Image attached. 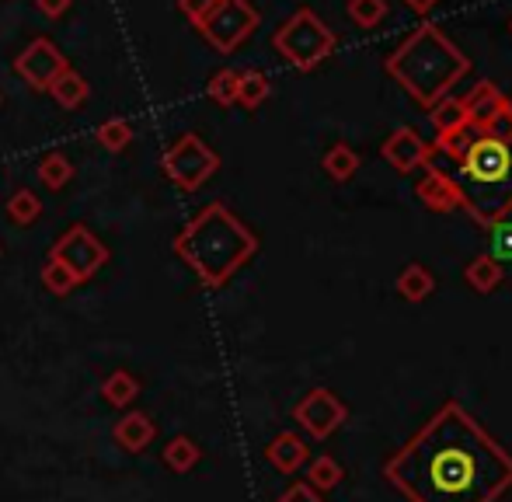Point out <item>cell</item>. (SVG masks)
Wrapping results in <instances>:
<instances>
[{
    "mask_svg": "<svg viewBox=\"0 0 512 502\" xmlns=\"http://www.w3.org/2000/svg\"><path fill=\"white\" fill-rule=\"evenodd\" d=\"M384 478L408 502H499L512 489V454L460 401H446L387 457Z\"/></svg>",
    "mask_w": 512,
    "mask_h": 502,
    "instance_id": "1",
    "label": "cell"
},
{
    "mask_svg": "<svg viewBox=\"0 0 512 502\" xmlns=\"http://www.w3.org/2000/svg\"><path fill=\"white\" fill-rule=\"evenodd\" d=\"M175 251L206 290H220L255 258L258 234L223 203H209L178 231Z\"/></svg>",
    "mask_w": 512,
    "mask_h": 502,
    "instance_id": "2",
    "label": "cell"
},
{
    "mask_svg": "<svg viewBox=\"0 0 512 502\" xmlns=\"http://www.w3.org/2000/svg\"><path fill=\"white\" fill-rule=\"evenodd\" d=\"M384 67L422 109H432L439 98H446L467 74H471V60H467L432 21H422V25L387 56Z\"/></svg>",
    "mask_w": 512,
    "mask_h": 502,
    "instance_id": "3",
    "label": "cell"
},
{
    "mask_svg": "<svg viewBox=\"0 0 512 502\" xmlns=\"http://www.w3.org/2000/svg\"><path fill=\"white\" fill-rule=\"evenodd\" d=\"M457 168L460 210L478 227L492 231L512 213V140H492L481 133Z\"/></svg>",
    "mask_w": 512,
    "mask_h": 502,
    "instance_id": "4",
    "label": "cell"
},
{
    "mask_svg": "<svg viewBox=\"0 0 512 502\" xmlns=\"http://www.w3.org/2000/svg\"><path fill=\"white\" fill-rule=\"evenodd\" d=\"M335 42H338L335 32H331V28L324 25V21L317 18L310 7L293 11L290 18L276 28V35H272V46H276V53L283 56L290 67L304 70V74H307V70H314V67H321V63L335 53Z\"/></svg>",
    "mask_w": 512,
    "mask_h": 502,
    "instance_id": "5",
    "label": "cell"
},
{
    "mask_svg": "<svg viewBox=\"0 0 512 502\" xmlns=\"http://www.w3.org/2000/svg\"><path fill=\"white\" fill-rule=\"evenodd\" d=\"M258 21H262V14H258V7L251 0H216L196 28L216 53L227 56L255 35Z\"/></svg>",
    "mask_w": 512,
    "mask_h": 502,
    "instance_id": "6",
    "label": "cell"
},
{
    "mask_svg": "<svg viewBox=\"0 0 512 502\" xmlns=\"http://www.w3.org/2000/svg\"><path fill=\"white\" fill-rule=\"evenodd\" d=\"M164 175L182 192H199L220 168V154L196 133H182L164 150Z\"/></svg>",
    "mask_w": 512,
    "mask_h": 502,
    "instance_id": "7",
    "label": "cell"
},
{
    "mask_svg": "<svg viewBox=\"0 0 512 502\" xmlns=\"http://www.w3.org/2000/svg\"><path fill=\"white\" fill-rule=\"evenodd\" d=\"M49 258H56L60 265H67V269L77 276V283H88V279L108 262V248L98 241L95 231H88L84 224H74L56 238Z\"/></svg>",
    "mask_w": 512,
    "mask_h": 502,
    "instance_id": "8",
    "label": "cell"
},
{
    "mask_svg": "<svg viewBox=\"0 0 512 502\" xmlns=\"http://www.w3.org/2000/svg\"><path fill=\"white\" fill-rule=\"evenodd\" d=\"M63 70H70V60L60 53V46H56L53 39H46V35L32 39L14 56V74L32 91H49V84H53Z\"/></svg>",
    "mask_w": 512,
    "mask_h": 502,
    "instance_id": "9",
    "label": "cell"
},
{
    "mask_svg": "<svg viewBox=\"0 0 512 502\" xmlns=\"http://www.w3.org/2000/svg\"><path fill=\"white\" fill-rule=\"evenodd\" d=\"M345 415H349L345 401L338 398L335 391H328V387L307 391L304 398L297 401V408H293V419H297L314 440H328V436L345 422Z\"/></svg>",
    "mask_w": 512,
    "mask_h": 502,
    "instance_id": "10",
    "label": "cell"
},
{
    "mask_svg": "<svg viewBox=\"0 0 512 502\" xmlns=\"http://www.w3.org/2000/svg\"><path fill=\"white\" fill-rule=\"evenodd\" d=\"M429 157H432V143H425L411 126H398L384 140V161L394 171H401V175H411L415 168H422Z\"/></svg>",
    "mask_w": 512,
    "mask_h": 502,
    "instance_id": "11",
    "label": "cell"
},
{
    "mask_svg": "<svg viewBox=\"0 0 512 502\" xmlns=\"http://www.w3.org/2000/svg\"><path fill=\"white\" fill-rule=\"evenodd\" d=\"M415 196L422 199V206H425V210H432V213L460 210V189H457V182L446 175V171H436V168L425 171L422 182L415 185Z\"/></svg>",
    "mask_w": 512,
    "mask_h": 502,
    "instance_id": "12",
    "label": "cell"
},
{
    "mask_svg": "<svg viewBox=\"0 0 512 502\" xmlns=\"http://www.w3.org/2000/svg\"><path fill=\"white\" fill-rule=\"evenodd\" d=\"M154 436H157V426L147 412H126L112 429L115 447L126 450V454H143V450L154 443Z\"/></svg>",
    "mask_w": 512,
    "mask_h": 502,
    "instance_id": "13",
    "label": "cell"
},
{
    "mask_svg": "<svg viewBox=\"0 0 512 502\" xmlns=\"http://www.w3.org/2000/svg\"><path fill=\"white\" fill-rule=\"evenodd\" d=\"M460 102H464L467 123H471L474 129H485L495 116H499V109L509 102V98L502 95L492 81H481V84H474V88L467 91V98H460Z\"/></svg>",
    "mask_w": 512,
    "mask_h": 502,
    "instance_id": "14",
    "label": "cell"
},
{
    "mask_svg": "<svg viewBox=\"0 0 512 502\" xmlns=\"http://www.w3.org/2000/svg\"><path fill=\"white\" fill-rule=\"evenodd\" d=\"M265 457H269L272 468L283 471V475H297V471L310 461V447L297 433H279L276 440L265 447Z\"/></svg>",
    "mask_w": 512,
    "mask_h": 502,
    "instance_id": "15",
    "label": "cell"
},
{
    "mask_svg": "<svg viewBox=\"0 0 512 502\" xmlns=\"http://www.w3.org/2000/svg\"><path fill=\"white\" fill-rule=\"evenodd\" d=\"M49 95H53V102L60 105V109L74 112V109H81V105L88 102L91 84H88V77L77 74V70L70 67V70H63V74L56 77L53 84H49Z\"/></svg>",
    "mask_w": 512,
    "mask_h": 502,
    "instance_id": "16",
    "label": "cell"
},
{
    "mask_svg": "<svg viewBox=\"0 0 512 502\" xmlns=\"http://www.w3.org/2000/svg\"><path fill=\"white\" fill-rule=\"evenodd\" d=\"M161 461H164V468H171L175 475H189V471L203 461V450H199V443L192 440V436H175V440H168V447L161 450Z\"/></svg>",
    "mask_w": 512,
    "mask_h": 502,
    "instance_id": "17",
    "label": "cell"
},
{
    "mask_svg": "<svg viewBox=\"0 0 512 502\" xmlns=\"http://www.w3.org/2000/svg\"><path fill=\"white\" fill-rule=\"evenodd\" d=\"M436 290V276H432L425 265H418V262H411L401 269V276H398V293L408 300V304H422L429 293Z\"/></svg>",
    "mask_w": 512,
    "mask_h": 502,
    "instance_id": "18",
    "label": "cell"
},
{
    "mask_svg": "<svg viewBox=\"0 0 512 502\" xmlns=\"http://www.w3.org/2000/svg\"><path fill=\"white\" fill-rule=\"evenodd\" d=\"M464 279L478 293H495L502 286V262H495L492 255H474L464 269Z\"/></svg>",
    "mask_w": 512,
    "mask_h": 502,
    "instance_id": "19",
    "label": "cell"
},
{
    "mask_svg": "<svg viewBox=\"0 0 512 502\" xmlns=\"http://www.w3.org/2000/svg\"><path fill=\"white\" fill-rule=\"evenodd\" d=\"M4 213L14 227H32L42 217V199L32 189H14L4 203Z\"/></svg>",
    "mask_w": 512,
    "mask_h": 502,
    "instance_id": "20",
    "label": "cell"
},
{
    "mask_svg": "<svg viewBox=\"0 0 512 502\" xmlns=\"http://www.w3.org/2000/svg\"><path fill=\"white\" fill-rule=\"evenodd\" d=\"M102 398H105L112 408H129L136 398H140V380L129 374V370H115V374H108V377H105Z\"/></svg>",
    "mask_w": 512,
    "mask_h": 502,
    "instance_id": "21",
    "label": "cell"
},
{
    "mask_svg": "<svg viewBox=\"0 0 512 502\" xmlns=\"http://www.w3.org/2000/svg\"><path fill=\"white\" fill-rule=\"evenodd\" d=\"M39 178L46 189L60 192L63 185L74 178V164H70V157L63 154V150H46V154L39 157Z\"/></svg>",
    "mask_w": 512,
    "mask_h": 502,
    "instance_id": "22",
    "label": "cell"
},
{
    "mask_svg": "<svg viewBox=\"0 0 512 502\" xmlns=\"http://www.w3.org/2000/svg\"><path fill=\"white\" fill-rule=\"evenodd\" d=\"M321 168L328 171L331 182H349L359 171V154L349 143H335V147H328V154L321 157Z\"/></svg>",
    "mask_w": 512,
    "mask_h": 502,
    "instance_id": "23",
    "label": "cell"
},
{
    "mask_svg": "<svg viewBox=\"0 0 512 502\" xmlns=\"http://www.w3.org/2000/svg\"><path fill=\"white\" fill-rule=\"evenodd\" d=\"M304 468H307V485H310V489H317V492H331L335 485H342V478H345L342 464H338L335 457H328V454L307 461Z\"/></svg>",
    "mask_w": 512,
    "mask_h": 502,
    "instance_id": "24",
    "label": "cell"
},
{
    "mask_svg": "<svg viewBox=\"0 0 512 502\" xmlns=\"http://www.w3.org/2000/svg\"><path fill=\"white\" fill-rule=\"evenodd\" d=\"M429 123L436 126V133H450V129H460L467 126V112H464V102L453 95L439 98L436 105L429 109Z\"/></svg>",
    "mask_w": 512,
    "mask_h": 502,
    "instance_id": "25",
    "label": "cell"
},
{
    "mask_svg": "<svg viewBox=\"0 0 512 502\" xmlns=\"http://www.w3.org/2000/svg\"><path fill=\"white\" fill-rule=\"evenodd\" d=\"M272 95V84L262 70H241V88H237V105L244 109H258L265 98Z\"/></svg>",
    "mask_w": 512,
    "mask_h": 502,
    "instance_id": "26",
    "label": "cell"
},
{
    "mask_svg": "<svg viewBox=\"0 0 512 502\" xmlns=\"http://www.w3.org/2000/svg\"><path fill=\"white\" fill-rule=\"evenodd\" d=\"M237 88H241V70H216L213 77H209L206 84V95L213 98L216 105H223V109H230V105H237Z\"/></svg>",
    "mask_w": 512,
    "mask_h": 502,
    "instance_id": "27",
    "label": "cell"
},
{
    "mask_svg": "<svg viewBox=\"0 0 512 502\" xmlns=\"http://www.w3.org/2000/svg\"><path fill=\"white\" fill-rule=\"evenodd\" d=\"M39 279H42V286H46L53 297H70V293L77 290V276L67 269V265H60L56 258H46V265H42V272H39Z\"/></svg>",
    "mask_w": 512,
    "mask_h": 502,
    "instance_id": "28",
    "label": "cell"
},
{
    "mask_svg": "<svg viewBox=\"0 0 512 502\" xmlns=\"http://www.w3.org/2000/svg\"><path fill=\"white\" fill-rule=\"evenodd\" d=\"M95 140L102 143L108 154H122L129 147V140H133V126H129V119H105L95 129Z\"/></svg>",
    "mask_w": 512,
    "mask_h": 502,
    "instance_id": "29",
    "label": "cell"
},
{
    "mask_svg": "<svg viewBox=\"0 0 512 502\" xmlns=\"http://www.w3.org/2000/svg\"><path fill=\"white\" fill-rule=\"evenodd\" d=\"M481 136V129H474L471 123L467 126H460V129H450V133H439V140H436V147L443 150L446 157H453V161H460V157L471 150V143Z\"/></svg>",
    "mask_w": 512,
    "mask_h": 502,
    "instance_id": "30",
    "label": "cell"
},
{
    "mask_svg": "<svg viewBox=\"0 0 512 502\" xmlns=\"http://www.w3.org/2000/svg\"><path fill=\"white\" fill-rule=\"evenodd\" d=\"M349 18L359 28H377L387 18V0H349Z\"/></svg>",
    "mask_w": 512,
    "mask_h": 502,
    "instance_id": "31",
    "label": "cell"
},
{
    "mask_svg": "<svg viewBox=\"0 0 512 502\" xmlns=\"http://www.w3.org/2000/svg\"><path fill=\"white\" fill-rule=\"evenodd\" d=\"M492 258L495 262H512V224L502 220V224L492 227Z\"/></svg>",
    "mask_w": 512,
    "mask_h": 502,
    "instance_id": "32",
    "label": "cell"
},
{
    "mask_svg": "<svg viewBox=\"0 0 512 502\" xmlns=\"http://www.w3.org/2000/svg\"><path fill=\"white\" fill-rule=\"evenodd\" d=\"M485 136H492V140H512V102H506L499 109V116L492 119L485 129H481Z\"/></svg>",
    "mask_w": 512,
    "mask_h": 502,
    "instance_id": "33",
    "label": "cell"
},
{
    "mask_svg": "<svg viewBox=\"0 0 512 502\" xmlns=\"http://www.w3.org/2000/svg\"><path fill=\"white\" fill-rule=\"evenodd\" d=\"M276 502H324V496L317 489H310L307 482H297V485H290Z\"/></svg>",
    "mask_w": 512,
    "mask_h": 502,
    "instance_id": "34",
    "label": "cell"
},
{
    "mask_svg": "<svg viewBox=\"0 0 512 502\" xmlns=\"http://www.w3.org/2000/svg\"><path fill=\"white\" fill-rule=\"evenodd\" d=\"M216 0H178V11L185 14V18L192 21V25H199V21L209 14V7H213Z\"/></svg>",
    "mask_w": 512,
    "mask_h": 502,
    "instance_id": "35",
    "label": "cell"
},
{
    "mask_svg": "<svg viewBox=\"0 0 512 502\" xmlns=\"http://www.w3.org/2000/svg\"><path fill=\"white\" fill-rule=\"evenodd\" d=\"M70 4H74V0H35V7H39L46 18H63V14L70 11Z\"/></svg>",
    "mask_w": 512,
    "mask_h": 502,
    "instance_id": "36",
    "label": "cell"
},
{
    "mask_svg": "<svg viewBox=\"0 0 512 502\" xmlns=\"http://www.w3.org/2000/svg\"><path fill=\"white\" fill-rule=\"evenodd\" d=\"M436 4H439V0H405V7H408V11L422 14V18H425V14H429V11H432V7H436Z\"/></svg>",
    "mask_w": 512,
    "mask_h": 502,
    "instance_id": "37",
    "label": "cell"
},
{
    "mask_svg": "<svg viewBox=\"0 0 512 502\" xmlns=\"http://www.w3.org/2000/svg\"><path fill=\"white\" fill-rule=\"evenodd\" d=\"M0 255H4V248H0Z\"/></svg>",
    "mask_w": 512,
    "mask_h": 502,
    "instance_id": "38",
    "label": "cell"
}]
</instances>
